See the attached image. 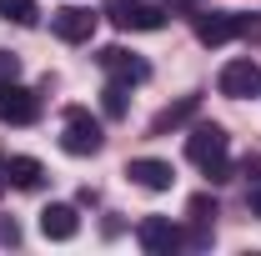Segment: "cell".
<instances>
[{
  "mask_svg": "<svg viewBox=\"0 0 261 256\" xmlns=\"http://www.w3.org/2000/svg\"><path fill=\"white\" fill-rule=\"evenodd\" d=\"M100 106H106V116H126V86L111 81V86L100 91Z\"/></svg>",
  "mask_w": 261,
  "mask_h": 256,
  "instance_id": "15",
  "label": "cell"
},
{
  "mask_svg": "<svg viewBox=\"0 0 261 256\" xmlns=\"http://www.w3.org/2000/svg\"><path fill=\"white\" fill-rule=\"evenodd\" d=\"M100 146H106V131L91 111H81V106H70L65 111V131H61V151L65 156H96Z\"/></svg>",
  "mask_w": 261,
  "mask_h": 256,
  "instance_id": "1",
  "label": "cell"
},
{
  "mask_svg": "<svg viewBox=\"0 0 261 256\" xmlns=\"http://www.w3.org/2000/svg\"><path fill=\"white\" fill-rule=\"evenodd\" d=\"M0 15L15 20V25H31L35 20V0H0Z\"/></svg>",
  "mask_w": 261,
  "mask_h": 256,
  "instance_id": "14",
  "label": "cell"
},
{
  "mask_svg": "<svg viewBox=\"0 0 261 256\" xmlns=\"http://www.w3.org/2000/svg\"><path fill=\"white\" fill-rule=\"evenodd\" d=\"M111 20L121 31H161L166 10L161 5H146V0H111Z\"/></svg>",
  "mask_w": 261,
  "mask_h": 256,
  "instance_id": "6",
  "label": "cell"
},
{
  "mask_svg": "<svg viewBox=\"0 0 261 256\" xmlns=\"http://www.w3.org/2000/svg\"><path fill=\"white\" fill-rule=\"evenodd\" d=\"M226 131L216 126V121H201V126H191V136H186V156L201 166V171H211V166H221L226 161Z\"/></svg>",
  "mask_w": 261,
  "mask_h": 256,
  "instance_id": "2",
  "label": "cell"
},
{
  "mask_svg": "<svg viewBox=\"0 0 261 256\" xmlns=\"http://www.w3.org/2000/svg\"><path fill=\"white\" fill-rule=\"evenodd\" d=\"M126 176L141 186V191H171V181H176L171 161H156V156H136V161L126 166Z\"/></svg>",
  "mask_w": 261,
  "mask_h": 256,
  "instance_id": "9",
  "label": "cell"
},
{
  "mask_svg": "<svg viewBox=\"0 0 261 256\" xmlns=\"http://www.w3.org/2000/svg\"><path fill=\"white\" fill-rule=\"evenodd\" d=\"M40 231H45L50 241H70V236L81 231V216H75V206H65V201H50V206L40 211Z\"/></svg>",
  "mask_w": 261,
  "mask_h": 256,
  "instance_id": "11",
  "label": "cell"
},
{
  "mask_svg": "<svg viewBox=\"0 0 261 256\" xmlns=\"http://www.w3.org/2000/svg\"><path fill=\"white\" fill-rule=\"evenodd\" d=\"M20 241V226L15 221H0V246H15Z\"/></svg>",
  "mask_w": 261,
  "mask_h": 256,
  "instance_id": "19",
  "label": "cell"
},
{
  "mask_svg": "<svg viewBox=\"0 0 261 256\" xmlns=\"http://www.w3.org/2000/svg\"><path fill=\"white\" fill-rule=\"evenodd\" d=\"M15 75H20V61H15V56H5V50H0V81H15Z\"/></svg>",
  "mask_w": 261,
  "mask_h": 256,
  "instance_id": "17",
  "label": "cell"
},
{
  "mask_svg": "<svg viewBox=\"0 0 261 256\" xmlns=\"http://www.w3.org/2000/svg\"><path fill=\"white\" fill-rule=\"evenodd\" d=\"M216 86H221V96H231V100L261 96V70H256V61H226L221 75H216Z\"/></svg>",
  "mask_w": 261,
  "mask_h": 256,
  "instance_id": "7",
  "label": "cell"
},
{
  "mask_svg": "<svg viewBox=\"0 0 261 256\" xmlns=\"http://www.w3.org/2000/svg\"><path fill=\"white\" fill-rule=\"evenodd\" d=\"M0 191H5V161H0Z\"/></svg>",
  "mask_w": 261,
  "mask_h": 256,
  "instance_id": "20",
  "label": "cell"
},
{
  "mask_svg": "<svg viewBox=\"0 0 261 256\" xmlns=\"http://www.w3.org/2000/svg\"><path fill=\"white\" fill-rule=\"evenodd\" d=\"M96 20H100V15H91L86 5H61V10L50 15V31L61 35L65 45H81V40L96 35Z\"/></svg>",
  "mask_w": 261,
  "mask_h": 256,
  "instance_id": "8",
  "label": "cell"
},
{
  "mask_svg": "<svg viewBox=\"0 0 261 256\" xmlns=\"http://www.w3.org/2000/svg\"><path fill=\"white\" fill-rule=\"evenodd\" d=\"M5 181L20 186V191H35V186L45 181V166H40L35 156H10L5 161Z\"/></svg>",
  "mask_w": 261,
  "mask_h": 256,
  "instance_id": "12",
  "label": "cell"
},
{
  "mask_svg": "<svg viewBox=\"0 0 261 256\" xmlns=\"http://www.w3.org/2000/svg\"><path fill=\"white\" fill-rule=\"evenodd\" d=\"M196 40L201 45H226V40H236V15L231 10H201L196 15Z\"/></svg>",
  "mask_w": 261,
  "mask_h": 256,
  "instance_id": "10",
  "label": "cell"
},
{
  "mask_svg": "<svg viewBox=\"0 0 261 256\" xmlns=\"http://www.w3.org/2000/svg\"><path fill=\"white\" fill-rule=\"evenodd\" d=\"M236 35L241 40H261V15H236Z\"/></svg>",
  "mask_w": 261,
  "mask_h": 256,
  "instance_id": "16",
  "label": "cell"
},
{
  "mask_svg": "<svg viewBox=\"0 0 261 256\" xmlns=\"http://www.w3.org/2000/svg\"><path fill=\"white\" fill-rule=\"evenodd\" d=\"M96 61H100V70H106L111 81H121V86H141V81H151V65L141 61V56H130V50H121V45H106Z\"/></svg>",
  "mask_w": 261,
  "mask_h": 256,
  "instance_id": "5",
  "label": "cell"
},
{
  "mask_svg": "<svg viewBox=\"0 0 261 256\" xmlns=\"http://www.w3.org/2000/svg\"><path fill=\"white\" fill-rule=\"evenodd\" d=\"M246 206H251V216H261V176H251V191H246Z\"/></svg>",
  "mask_w": 261,
  "mask_h": 256,
  "instance_id": "18",
  "label": "cell"
},
{
  "mask_svg": "<svg viewBox=\"0 0 261 256\" xmlns=\"http://www.w3.org/2000/svg\"><path fill=\"white\" fill-rule=\"evenodd\" d=\"M196 106H201V100L186 96V100H176V106H166V111H156V121H151V136H166V131L186 126V121L196 116Z\"/></svg>",
  "mask_w": 261,
  "mask_h": 256,
  "instance_id": "13",
  "label": "cell"
},
{
  "mask_svg": "<svg viewBox=\"0 0 261 256\" xmlns=\"http://www.w3.org/2000/svg\"><path fill=\"white\" fill-rule=\"evenodd\" d=\"M136 241H141V246H146L151 256H171L176 246H186L181 226L171 221V216H146V221L136 226Z\"/></svg>",
  "mask_w": 261,
  "mask_h": 256,
  "instance_id": "4",
  "label": "cell"
},
{
  "mask_svg": "<svg viewBox=\"0 0 261 256\" xmlns=\"http://www.w3.org/2000/svg\"><path fill=\"white\" fill-rule=\"evenodd\" d=\"M35 116H40V96L15 86V81H0V121L5 126H31Z\"/></svg>",
  "mask_w": 261,
  "mask_h": 256,
  "instance_id": "3",
  "label": "cell"
}]
</instances>
